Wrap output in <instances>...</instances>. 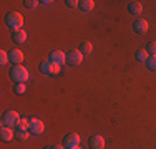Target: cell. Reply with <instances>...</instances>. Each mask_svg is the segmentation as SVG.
Returning a JSON list of instances; mask_svg holds the SVG:
<instances>
[{"label":"cell","instance_id":"6da1fadb","mask_svg":"<svg viewBox=\"0 0 156 149\" xmlns=\"http://www.w3.org/2000/svg\"><path fill=\"white\" fill-rule=\"evenodd\" d=\"M28 70L25 68V66H22V65H15L12 70H10V80L12 81H15V83H25V81L28 80Z\"/></svg>","mask_w":156,"mask_h":149},{"label":"cell","instance_id":"7a4b0ae2","mask_svg":"<svg viewBox=\"0 0 156 149\" xmlns=\"http://www.w3.org/2000/svg\"><path fill=\"white\" fill-rule=\"evenodd\" d=\"M5 23H7V27H10L15 32V30H20L23 27V17L18 12H9L5 15Z\"/></svg>","mask_w":156,"mask_h":149},{"label":"cell","instance_id":"3957f363","mask_svg":"<svg viewBox=\"0 0 156 149\" xmlns=\"http://www.w3.org/2000/svg\"><path fill=\"white\" fill-rule=\"evenodd\" d=\"M2 123L3 126H7V128H13V126H18V123H20V116H18L17 111H5L2 116Z\"/></svg>","mask_w":156,"mask_h":149},{"label":"cell","instance_id":"277c9868","mask_svg":"<svg viewBox=\"0 0 156 149\" xmlns=\"http://www.w3.org/2000/svg\"><path fill=\"white\" fill-rule=\"evenodd\" d=\"M83 61V53H81L80 50H72L66 53V63H68L70 66H76L80 65V63Z\"/></svg>","mask_w":156,"mask_h":149},{"label":"cell","instance_id":"5b68a950","mask_svg":"<svg viewBox=\"0 0 156 149\" xmlns=\"http://www.w3.org/2000/svg\"><path fill=\"white\" fill-rule=\"evenodd\" d=\"M63 146L66 149H73V147H78L80 146V136H78L76 133H70L65 136V139H63Z\"/></svg>","mask_w":156,"mask_h":149},{"label":"cell","instance_id":"8992f818","mask_svg":"<svg viewBox=\"0 0 156 149\" xmlns=\"http://www.w3.org/2000/svg\"><path fill=\"white\" fill-rule=\"evenodd\" d=\"M40 70H42L43 74H57L60 71V65H55L51 61H43L40 65Z\"/></svg>","mask_w":156,"mask_h":149},{"label":"cell","instance_id":"52a82bcc","mask_svg":"<svg viewBox=\"0 0 156 149\" xmlns=\"http://www.w3.org/2000/svg\"><path fill=\"white\" fill-rule=\"evenodd\" d=\"M28 129H30V133H33V134H42L43 129H45V124H43V121L33 118V119H30V128Z\"/></svg>","mask_w":156,"mask_h":149},{"label":"cell","instance_id":"ba28073f","mask_svg":"<svg viewBox=\"0 0 156 149\" xmlns=\"http://www.w3.org/2000/svg\"><path fill=\"white\" fill-rule=\"evenodd\" d=\"M48 61L55 63V65H62L63 61H66V55L63 53V51H60V50H55V51H51V53H50Z\"/></svg>","mask_w":156,"mask_h":149},{"label":"cell","instance_id":"9c48e42d","mask_svg":"<svg viewBox=\"0 0 156 149\" xmlns=\"http://www.w3.org/2000/svg\"><path fill=\"white\" fill-rule=\"evenodd\" d=\"M148 22L144 20V18H138V20L133 23V30H135L136 33H140V35H143V33H146L148 32Z\"/></svg>","mask_w":156,"mask_h":149},{"label":"cell","instance_id":"30bf717a","mask_svg":"<svg viewBox=\"0 0 156 149\" xmlns=\"http://www.w3.org/2000/svg\"><path fill=\"white\" fill-rule=\"evenodd\" d=\"M88 144L91 149H105V139L101 136H91Z\"/></svg>","mask_w":156,"mask_h":149},{"label":"cell","instance_id":"8fae6325","mask_svg":"<svg viewBox=\"0 0 156 149\" xmlns=\"http://www.w3.org/2000/svg\"><path fill=\"white\" fill-rule=\"evenodd\" d=\"M9 55H10V61H12V63H15V65H20V63L23 61V53H22V51L18 50V48H15V50H12Z\"/></svg>","mask_w":156,"mask_h":149},{"label":"cell","instance_id":"7c38bea8","mask_svg":"<svg viewBox=\"0 0 156 149\" xmlns=\"http://www.w3.org/2000/svg\"><path fill=\"white\" fill-rule=\"evenodd\" d=\"M0 137H2L3 141H12L13 137H15V133L12 131V128H7V126H3V128L0 129Z\"/></svg>","mask_w":156,"mask_h":149},{"label":"cell","instance_id":"4fadbf2b","mask_svg":"<svg viewBox=\"0 0 156 149\" xmlns=\"http://www.w3.org/2000/svg\"><path fill=\"white\" fill-rule=\"evenodd\" d=\"M128 12L133 13V15H141L143 12V5L140 2H129L128 3Z\"/></svg>","mask_w":156,"mask_h":149},{"label":"cell","instance_id":"5bb4252c","mask_svg":"<svg viewBox=\"0 0 156 149\" xmlns=\"http://www.w3.org/2000/svg\"><path fill=\"white\" fill-rule=\"evenodd\" d=\"M12 38L15 43H23L27 40V33H25V30H15L12 33Z\"/></svg>","mask_w":156,"mask_h":149},{"label":"cell","instance_id":"9a60e30c","mask_svg":"<svg viewBox=\"0 0 156 149\" xmlns=\"http://www.w3.org/2000/svg\"><path fill=\"white\" fill-rule=\"evenodd\" d=\"M93 7H95L93 0H80V9L83 12H90V10H93Z\"/></svg>","mask_w":156,"mask_h":149},{"label":"cell","instance_id":"2e32d148","mask_svg":"<svg viewBox=\"0 0 156 149\" xmlns=\"http://www.w3.org/2000/svg\"><path fill=\"white\" fill-rule=\"evenodd\" d=\"M148 55H150V53L146 51V48H141V50L136 51V60H138V61H146V60L150 58Z\"/></svg>","mask_w":156,"mask_h":149},{"label":"cell","instance_id":"e0dca14e","mask_svg":"<svg viewBox=\"0 0 156 149\" xmlns=\"http://www.w3.org/2000/svg\"><path fill=\"white\" fill-rule=\"evenodd\" d=\"M15 137L18 141H27L28 139V131H27V129H17V131H15Z\"/></svg>","mask_w":156,"mask_h":149},{"label":"cell","instance_id":"ac0fdd59","mask_svg":"<svg viewBox=\"0 0 156 149\" xmlns=\"http://www.w3.org/2000/svg\"><path fill=\"white\" fill-rule=\"evenodd\" d=\"M91 50H93V45H91L90 42H83L81 43V48H80V51L83 55H87V53H91Z\"/></svg>","mask_w":156,"mask_h":149},{"label":"cell","instance_id":"d6986e66","mask_svg":"<svg viewBox=\"0 0 156 149\" xmlns=\"http://www.w3.org/2000/svg\"><path fill=\"white\" fill-rule=\"evenodd\" d=\"M146 66L148 70H151V71H156V57H150L146 60Z\"/></svg>","mask_w":156,"mask_h":149},{"label":"cell","instance_id":"ffe728a7","mask_svg":"<svg viewBox=\"0 0 156 149\" xmlns=\"http://www.w3.org/2000/svg\"><path fill=\"white\" fill-rule=\"evenodd\" d=\"M146 51L151 55V57H156V42H150V43H148Z\"/></svg>","mask_w":156,"mask_h":149},{"label":"cell","instance_id":"44dd1931","mask_svg":"<svg viewBox=\"0 0 156 149\" xmlns=\"http://www.w3.org/2000/svg\"><path fill=\"white\" fill-rule=\"evenodd\" d=\"M25 91H27V85H25V83L15 85V93H17V95H23Z\"/></svg>","mask_w":156,"mask_h":149},{"label":"cell","instance_id":"7402d4cb","mask_svg":"<svg viewBox=\"0 0 156 149\" xmlns=\"http://www.w3.org/2000/svg\"><path fill=\"white\" fill-rule=\"evenodd\" d=\"M30 128V121L28 119H20V123H18V126H17V129H28Z\"/></svg>","mask_w":156,"mask_h":149},{"label":"cell","instance_id":"603a6c76","mask_svg":"<svg viewBox=\"0 0 156 149\" xmlns=\"http://www.w3.org/2000/svg\"><path fill=\"white\" fill-rule=\"evenodd\" d=\"M9 60H10V55L7 53L5 50H2V51H0V63H2V65H5V63L9 61Z\"/></svg>","mask_w":156,"mask_h":149},{"label":"cell","instance_id":"cb8c5ba5","mask_svg":"<svg viewBox=\"0 0 156 149\" xmlns=\"http://www.w3.org/2000/svg\"><path fill=\"white\" fill-rule=\"evenodd\" d=\"M23 5L27 7V9H37V5H38V2L37 0H25Z\"/></svg>","mask_w":156,"mask_h":149},{"label":"cell","instance_id":"d4e9b609","mask_svg":"<svg viewBox=\"0 0 156 149\" xmlns=\"http://www.w3.org/2000/svg\"><path fill=\"white\" fill-rule=\"evenodd\" d=\"M66 7H70V9H75V7H80V2H76V0H66Z\"/></svg>","mask_w":156,"mask_h":149},{"label":"cell","instance_id":"484cf974","mask_svg":"<svg viewBox=\"0 0 156 149\" xmlns=\"http://www.w3.org/2000/svg\"><path fill=\"white\" fill-rule=\"evenodd\" d=\"M65 146H48V147H45V149H63Z\"/></svg>","mask_w":156,"mask_h":149},{"label":"cell","instance_id":"4316f807","mask_svg":"<svg viewBox=\"0 0 156 149\" xmlns=\"http://www.w3.org/2000/svg\"><path fill=\"white\" fill-rule=\"evenodd\" d=\"M73 149H81V147H80V146H78V147H73Z\"/></svg>","mask_w":156,"mask_h":149}]
</instances>
